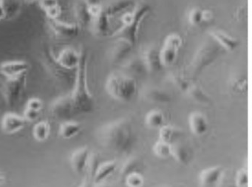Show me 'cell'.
Listing matches in <instances>:
<instances>
[{
  "label": "cell",
  "mask_w": 252,
  "mask_h": 187,
  "mask_svg": "<svg viewBox=\"0 0 252 187\" xmlns=\"http://www.w3.org/2000/svg\"><path fill=\"white\" fill-rule=\"evenodd\" d=\"M182 45V37L177 33L169 34L165 39L163 47L160 50V59L163 67H169L175 63L178 51Z\"/></svg>",
  "instance_id": "8"
},
{
  "label": "cell",
  "mask_w": 252,
  "mask_h": 187,
  "mask_svg": "<svg viewBox=\"0 0 252 187\" xmlns=\"http://www.w3.org/2000/svg\"><path fill=\"white\" fill-rule=\"evenodd\" d=\"M82 58V51L78 52L73 48H65L57 57L60 65L68 71H73L77 69Z\"/></svg>",
  "instance_id": "10"
},
{
  "label": "cell",
  "mask_w": 252,
  "mask_h": 187,
  "mask_svg": "<svg viewBox=\"0 0 252 187\" xmlns=\"http://www.w3.org/2000/svg\"><path fill=\"white\" fill-rule=\"evenodd\" d=\"M156 187H182L181 186L178 185V184H162V185L158 186Z\"/></svg>",
  "instance_id": "48"
},
{
  "label": "cell",
  "mask_w": 252,
  "mask_h": 187,
  "mask_svg": "<svg viewBox=\"0 0 252 187\" xmlns=\"http://www.w3.org/2000/svg\"><path fill=\"white\" fill-rule=\"evenodd\" d=\"M145 124L153 129H160L165 125V117L160 110H150L145 116Z\"/></svg>",
  "instance_id": "31"
},
{
  "label": "cell",
  "mask_w": 252,
  "mask_h": 187,
  "mask_svg": "<svg viewBox=\"0 0 252 187\" xmlns=\"http://www.w3.org/2000/svg\"><path fill=\"white\" fill-rule=\"evenodd\" d=\"M91 155V150L87 147H81L73 152L70 157V165L76 173L85 172Z\"/></svg>",
  "instance_id": "17"
},
{
  "label": "cell",
  "mask_w": 252,
  "mask_h": 187,
  "mask_svg": "<svg viewBox=\"0 0 252 187\" xmlns=\"http://www.w3.org/2000/svg\"><path fill=\"white\" fill-rule=\"evenodd\" d=\"M67 95L74 115L91 113L95 109V98L88 86V54L85 51H82V58L76 70L72 91Z\"/></svg>",
  "instance_id": "2"
},
{
  "label": "cell",
  "mask_w": 252,
  "mask_h": 187,
  "mask_svg": "<svg viewBox=\"0 0 252 187\" xmlns=\"http://www.w3.org/2000/svg\"><path fill=\"white\" fill-rule=\"evenodd\" d=\"M171 158L180 164L188 165L193 158V151L189 145L183 139L171 144Z\"/></svg>",
  "instance_id": "11"
},
{
  "label": "cell",
  "mask_w": 252,
  "mask_h": 187,
  "mask_svg": "<svg viewBox=\"0 0 252 187\" xmlns=\"http://www.w3.org/2000/svg\"><path fill=\"white\" fill-rule=\"evenodd\" d=\"M143 99L153 104H169L172 101V94L166 90L156 87L146 88L142 92Z\"/></svg>",
  "instance_id": "15"
},
{
  "label": "cell",
  "mask_w": 252,
  "mask_h": 187,
  "mask_svg": "<svg viewBox=\"0 0 252 187\" xmlns=\"http://www.w3.org/2000/svg\"><path fill=\"white\" fill-rule=\"evenodd\" d=\"M153 151L160 158H169L171 157V144L158 140L153 146Z\"/></svg>",
  "instance_id": "36"
},
{
  "label": "cell",
  "mask_w": 252,
  "mask_h": 187,
  "mask_svg": "<svg viewBox=\"0 0 252 187\" xmlns=\"http://www.w3.org/2000/svg\"><path fill=\"white\" fill-rule=\"evenodd\" d=\"M184 135V131L180 128L172 125H164L159 129L158 140L169 144H173L183 139Z\"/></svg>",
  "instance_id": "21"
},
{
  "label": "cell",
  "mask_w": 252,
  "mask_h": 187,
  "mask_svg": "<svg viewBox=\"0 0 252 187\" xmlns=\"http://www.w3.org/2000/svg\"><path fill=\"white\" fill-rule=\"evenodd\" d=\"M123 181L127 187H142L144 180L143 174L133 173L126 177Z\"/></svg>",
  "instance_id": "38"
},
{
  "label": "cell",
  "mask_w": 252,
  "mask_h": 187,
  "mask_svg": "<svg viewBox=\"0 0 252 187\" xmlns=\"http://www.w3.org/2000/svg\"><path fill=\"white\" fill-rule=\"evenodd\" d=\"M133 4L132 0H119L104 8V11L110 18L129 9Z\"/></svg>",
  "instance_id": "28"
},
{
  "label": "cell",
  "mask_w": 252,
  "mask_h": 187,
  "mask_svg": "<svg viewBox=\"0 0 252 187\" xmlns=\"http://www.w3.org/2000/svg\"><path fill=\"white\" fill-rule=\"evenodd\" d=\"M39 4L42 10L45 11L58 5L59 2L58 0H39Z\"/></svg>",
  "instance_id": "44"
},
{
  "label": "cell",
  "mask_w": 252,
  "mask_h": 187,
  "mask_svg": "<svg viewBox=\"0 0 252 187\" xmlns=\"http://www.w3.org/2000/svg\"><path fill=\"white\" fill-rule=\"evenodd\" d=\"M46 14L47 19L48 20H59V17H60L62 14L61 7L60 5L57 6L53 7L50 9L47 10L45 11Z\"/></svg>",
  "instance_id": "41"
},
{
  "label": "cell",
  "mask_w": 252,
  "mask_h": 187,
  "mask_svg": "<svg viewBox=\"0 0 252 187\" xmlns=\"http://www.w3.org/2000/svg\"><path fill=\"white\" fill-rule=\"evenodd\" d=\"M141 59L149 73H158L164 67L160 59V50L155 47H149L144 50Z\"/></svg>",
  "instance_id": "13"
},
{
  "label": "cell",
  "mask_w": 252,
  "mask_h": 187,
  "mask_svg": "<svg viewBox=\"0 0 252 187\" xmlns=\"http://www.w3.org/2000/svg\"><path fill=\"white\" fill-rule=\"evenodd\" d=\"M5 20H6V15H5V11H4L2 5H0V22Z\"/></svg>",
  "instance_id": "46"
},
{
  "label": "cell",
  "mask_w": 252,
  "mask_h": 187,
  "mask_svg": "<svg viewBox=\"0 0 252 187\" xmlns=\"http://www.w3.org/2000/svg\"><path fill=\"white\" fill-rule=\"evenodd\" d=\"M95 187H113L111 184H108V183L104 181V182L100 183V184H95Z\"/></svg>",
  "instance_id": "47"
},
{
  "label": "cell",
  "mask_w": 252,
  "mask_h": 187,
  "mask_svg": "<svg viewBox=\"0 0 252 187\" xmlns=\"http://www.w3.org/2000/svg\"><path fill=\"white\" fill-rule=\"evenodd\" d=\"M93 31L96 36L104 37L110 31V17L105 14L104 8L98 15L92 20Z\"/></svg>",
  "instance_id": "24"
},
{
  "label": "cell",
  "mask_w": 252,
  "mask_h": 187,
  "mask_svg": "<svg viewBox=\"0 0 252 187\" xmlns=\"http://www.w3.org/2000/svg\"><path fill=\"white\" fill-rule=\"evenodd\" d=\"M132 46L131 44L123 39H116L113 48L110 51V60L113 63L122 62L124 59L132 51Z\"/></svg>",
  "instance_id": "22"
},
{
  "label": "cell",
  "mask_w": 252,
  "mask_h": 187,
  "mask_svg": "<svg viewBox=\"0 0 252 187\" xmlns=\"http://www.w3.org/2000/svg\"><path fill=\"white\" fill-rule=\"evenodd\" d=\"M93 183L94 181H93L92 178L86 175L85 179L82 181V184L79 187H93Z\"/></svg>",
  "instance_id": "45"
},
{
  "label": "cell",
  "mask_w": 252,
  "mask_h": 187,
  "mask_svg": "<svg viewBox=\"0 0 252 187\" xmlns=\"http://www.w3.org/2000/svg\"><path fill=\"white\" fill-rule=\"evenodd\" d=\"M170 78L174 85L184 94L187 92L191 85V82L189 81L188 78L184 75V73H172Z\"/></svg>",
  "instance_id": "35"
},
{
  "label": "cell",
  "mask_w": 252,
  "mask_h": 187,
  "mask_svg": "<svg viewBox=\"0 0 252 187\" xmlns=\"http://www.w3.org/2000/svg\"><path fill=\"white\" fill-rule=\"evenodd\" d=\"M231 88L233 92L238 95H245L248 91V79L246 75L234 78L231 82Z\"/></svg>",
  "instance_id": "34"
},
{
  "label": "cell",
  "mask_w": 252,
  "mask_h": 187,
  "mask_svg": "<svg viewBox=\"0 0 252 187\" xmlns=\"http://www.w3.org/2000/svg\"><path fill=\"white\" fill-rule=\"evenodd\" d=\"M47 25L53 34L60 39H71L77 37L81 27L77 23H68L60 20H47Z\"/></svg>",
  "instance_id": "9"
},
{
  "label": "cell",
  "mask_w": 252,
  "mask_h": 187,
  "mask_svg": "<svg viewBox=\"0 0 252 187\" xmlns=\"http://www.w3.org/2000/svg\"><path fill=\"white\" fill-rule=\"evenodd\" d=\"M123 68L130 74L139 75L140 76V75H144L146 73H148L141 57L129 60L123 66Z\"/></svg>",
  "instance_id": "32"
},
{
  "label": "cell",
  "mask_w": 252,
  "mask_h": 187,
  "mask_svg": "<svg viewBox=\"0 0 252 187\" xmlns=\"http://www.w3.org/2000/svg\"><path fill=\"white\" fill-rule=\"evenodd\" d=\"M217 187H238L234 181V177L228 174L226 171L224 172L221 179L216 185Z\"/></svg>",
  "instance_id": "40"
},
{
  "label": "cell",
  "mask_w": 252,
  "mask_h": 187,
  "mask_svg": "<svg viewBox=\"0 0 252 187\" xmlns=\"http://www.w3.org/2000/svg\"><path fill=\"white\" fill-rule=\"evenodd\" d=\"M0 5L5 11L6 20H11L20 14L23 4L21 0H0Z\"/></svg>",
  "instance_id": "29"
},
{
  "label": "cell",
  "mask_w": 252,
  "mask_h": 187,
  "mask_svg": "<svg viewBox=\"0 0 252 187\" xmlns=\"http://www.w3.org/2000/svg\"><path fill=\"white\" fill-rule=\"evenodd\" d=\"M50 132H51V126L49 123L42 121L35 125L33 129V135L36 141L42 142L48 139Z\"/></svg>",
  "instance_id": "33"
},
{
  "label": "cell",
  "mask_w": 252,
  "mask_h": 187,
  "mask_svg": "<svg viewBox=\"0 0 252 187\" xmlns=\"http://www.w3.org/2000/svg\"><path fill=\"white\" fill-rule=\"evenodd\" d=\"M148 4L141 3L135 5L133 11L122 16V27L113 33L112 37L116 39H123L135 46L138 42V31L143 20L150 12Z\"/></svg>",
  "instance_id": "4"
},
{
  "label": "cell",
  "mask_w": 252,
  "mask_h": 187,
  "mask_svg": "<svg viewBox=\"0 0 252 187\" xmlns=\"http://www.w3.org/2000/svg\"><path fill=\"white\" fill-rule=\"evenodd\" d=\"M82 126L78 122L67 121L63 122L60 127V135L64 139H70L79 133Z\"/></svg>",
  "instance_id": "30"
},
{
  "label": "cell",
  "mask_w": 252,
  "mask_h": 187,
  "mask_svg": "<svg viewBox=\"0 0 252 187\" xmlns=\"http://www.w3.org/2000/svg\"><path fill=\"white\" fill-rule=\"evenodd\" d=\"M225 53L226 51L212 37L206 39L193 56L187 66L184 75L188 79H196L206 67L213 64Z\"/></svg>",
  "instance_id": "3"
},
{
  "label": "cell",
  "mask_w": 252,
  "mask_h": 187,
  "mask_svg": "<svg viewBox=\"0 0 252 187\" xmlns=\"http://www.w3.org/2000/svg\"><path fill=\"white\" fill-rule=\"evenodd\" d=\"M42 107H43V103L39 98H30L26 104V108L39 112L42 110Z\"/></svg>",
  "instance_id": "42"
},
{
  "label": "cell",
  "mask_w": 252,
  "mask_h": 187,
  "mask_svg": "<svg viewBox=\"0 0 252 187\" xmlns=\"http://www.w3.org/2000/svg\"><path fill=\"white\" fill-rule=\"evenodd\" d=\"M74 14L77 24L80 26H88L92 23V17L89 11V6L84 0H77L75 4Z\"/></svg>",
  "instance_id": "26"
},
{
  "label": "cell",
  "mask_w": 252,
  "mask_h": 187,
  "mask_svg": "<svg viewBox=\"0 0 252 187\" xmlns=\"http://www.w3.org/2000/svg\"><path fill=\"white\" fill-rule=\"evenodd\" d=\"M51 113L56 119L64 122L70 121V118L74 116L67 95L58 98L51 105Z\"/></svg>",
  "instance_id": "12"
},
{
  "label": "cell",
  "mask_w": 252,
  "mask_h": 187,
  "mask_svg": "<svg viewBox=\"0 0 252 187\" xmlns=\"http://www.w3.org/2000/svg\"><path fill=\"white\" fill-rule=\"evenodd\" d=\"M117 168V163L115 161H107L105 163H100L97 168L96 172L94 175V184H98L105 181L109 177L111 176Z\"/></svg>",
  "instance_id": "27"
},
{
  "label": "cell",
  "mask_w": 252,
  "mask_h": 187,
  "mask_svg": "<svg viewBox=\"0 0 252 187\" xmlns=\"http://www.w3.org/2000/svg\"><path fill=\"white\" fill-rule=\"evenodd\" d=\"M189 123L191 133L197 136L204 135L209 129L207 118L201 112H192L189 118Z\"/></svg>",
  "instance_id": "19"
},
{
  "label": "cell",
  "mask_w": 252,
  "mask_h": 187,
  "mask_svg": "<svg viewBox=\"0 0 252 187\" xmlns=\"http://www.w3.org/2000/svg\"><path fill=\"white\" fill-rule=\"evenodd\" d=\"M97 138L100 144L116 154H127L137 141V134L132 122L120 119L104 125L98 129Z\"/></svg>",
  "instance_id": "1"
},
{
  "label": "cell",
  "mask_w": 252,
  "mask_h": 187,
  "mask_svg": "<svg viewBox=\"0 0 252 187\" xmlns=\"http://www.w3.org/2000/svg\"><path fill=\"white\" fill-rule=\"evenodd\" d=\"M27 121L23 116L14 113H6L2 119V129L8 134H14L22 130L26 126Z\"/></svg>",
  "instance_id": "18"
},
{
  "label": "cell",
  "mask_w": 252,
  "mask_h": 187,
  "mask_svg": "<svg viewBox=\"0 0 252 187\" xmlns=\"http://www.w3.org/2000/svg\"><path fill=\"white\" fill-rule=\"evenodd\" d=\"M210 37L216 41L226 52L237 49L240 44L238 39L220 31L211 32Z\"/></svg>",
  "instance_id": "23"
},
{
  "label": "cell",
  "mask_w": 252,
  "mask_h": 187,
  "mask_svg": "<svg viewBox=\"0 0 252 187\" xmlns=\"http://www.w3.org/2000/svg\"><path fill=\"white\" fill-rule=\"evenodd\" d=\"M5 181V176L2 172H0V186L4 184Z\"/></svg>",
  "instance_id": "50"
},
{
  "label": "cell",
  "mask_w": 252,
  "mask_h": 187,
  "mask_svg": "<svg viewBox=\"0 0 252 187\" xmlns=\"http://www.w3.org/2000/svg\"><path fill=\"white\" fill-rule=\"evenodd\" d=\"M105 88L110 96L123 102L132 100L137 92V83L135 79L121 73L110 75L106 82Z\"/></svg>",
  "instance_id": "5"
},
{
  "label": "cell",
  "mask_w": 252,
  "mask_h": 187,
  "mask_svg": "<svg viewBox=\"0 0 252 187\" xmlns=\"http://www.w3.org/2000/svg\"><path fill=\"white\" fill-rule=\"evenodd\" d=\"M225 171V169L221 166H213L203 169L198 175L199 182L205 187L216 186Z\"/></svg>",
  "instance_id": "14"
},
{
  "label": "cell",
  "mask_w": 252,
  "mask_h": 187,
  "mask_svg": "<svg viewBox=\"0 0 252 187\" xmlns=\"http://www.w3.org/2000/svg\"><path fill=\"white\" fill-rule=\"evenodd\" d=\"M42 64L45 68L48 70V73L53 76L55 80L59 82H70L72 80L70 72L62 67L57 60V57L53 54V51L50 48H45L42 51L41 56Z\"/></svg>",
  "instance_id": "7"
},
{
  "label": "cell",
  "mask_w": 252,
  "mask_h": 187,
  "mask_svg": "<svg viewBox=\"0 0 252 187\" xmlns=\"http://www.w3.org/2000/svg\"><path fill=\"white\" fill-rule=\"evenodd\" d=\"M185 94L197 104L203 105H210L212 104V99L210 95L201 87L196 84L191 83Z\"/></svg>",
  "instance_id": "25"
},
{
  "label": "cell",
  "mask_w": 252,
  "mask_h": 187,
  "mask_svg": "<svg viewBox=\"0 0 252 187\" xmlns=\"http://www.w3.org/2000/svg\"><path fill=\"white\" fill-rule=\"evenodd\" d=\"M144 163L142 159L138 156H131L128 157L121 166L119 175L122 181L128 175L133 173L143 174L144 169Z\"/></svg>",
  "instance_id": "20"
},
{
  "label": "cell",
  "mask_w": 252,
  "mask_h": 187,
  "mask_svg": "<svg viewBox=\"0 0 252 187\" xmlns=\"http://www.w3.org/2000/svg\"><path fill=\"white\" fill-rule=\"evenodd\" d=\"M30 64L23 60L5 62L0 64V73L4 77H14L28 73Z\"/></svg>",
  "instance_id": "16"
},
{
  "label": "cell",
  "mask_w": 252,
  "mask_h": 187,
  "mask_svg": "<svg viewBox=\"0 0 252 187\" xmlns=\"http://www.w3.org/2000/svg\"><path fill=\"white\" fill-rule=\"evenodd\" d=\"M205 21V11L200 8H194L189 14V22L192 26H199Z\"/></svg>",
  "instance_id": "37"
},
{
  "label": "cell",
  "mask_w": 252,
  "mask_h": 187,
  "mask_svg": "<svg viewBox=\"0 0 252 187\" xmlns=\"http://www.w3.org/2000/svg\"><path fill=\"white\" fill-rule=\"evenodd\" d=\"M85 2H86L88 5H95V4H98V0H84Z\"/></svg>",
  "instance_id": "49"
},
{
  "label": "cell",
  "mask_w": 252,
  "mask_h": 187,
  "mask_svg": "<svg viewBox=\"0 0 252 187\" xmlns=\"http://www.w3.org/2000/svg\"><path fill=\"white\" fill-rule=\"evenodd\" d=\"M27 74L14 77H5L1 85V93L5 103L9 107L17 105L24 95L27 85Z\"/></svg>",
  "instance_id": "6"
},
{
  "label": "cell",
  "mask_w": 252,
  "mask_h": 187,
  "mask_svg": "<svg viewBox=\"0 0 252 187\" xmlns=\"http://www.w3.org/2000/svg\"><path fill=\"white\" fill-rule=\"evenodd\" d=\"M40 112L36 111V110H31V109L26 108L24 111L23 117L25 118L27 122H34L39 117Z\"/></svg>",
  "instance_id": "43"
},
{
  "label": "cell",
  "mask_w": 252,
  "mask_h": 187,
  "mask_svg": "<svg viewBox=\"0 0 252 187\" xmlns=\"http://www.w3.org/2000/svg\"><path fill=\"white\" fill-rule=\"evenodd\" d=\"M27 3L32 4L33 3V2H36L38 0H25Z\"/></svg>",
  "instance_id": "51"
},
{
  "label": "cell",
  "mask_w": 252,
  "mask_h": 187,
  "mask_svg": "<svg viewBox=\"0 0 252 187\" xmlns=\"http://www.w3.org/2000/svg\"><path fill=\"white\" fill-rule=\"evenodd\" d=\"M234 181L238 187H246L249 182L248 178V171L246 168L239 169L234 176Z\"/></svg>",
  "instance_id": "39"
}]
</instances>
